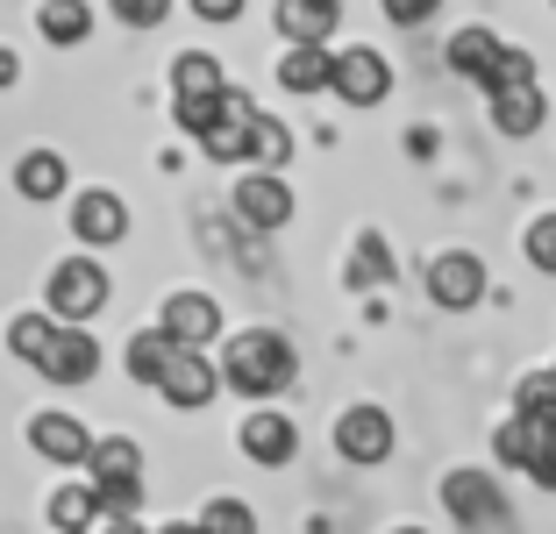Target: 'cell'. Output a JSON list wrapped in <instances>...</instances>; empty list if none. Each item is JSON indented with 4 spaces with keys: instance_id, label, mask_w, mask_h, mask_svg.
<instances>
[{
    "instance_id": "1",
    "label": "cell",
    "mask_w": 556,
    "mask_h": 534,
    "mask_svg": "<svg viewBox=\"0 0 556 534\" xmlns=\"http://www.w3.org/2000/svg\"><path fill=\"white\" fill-rule=\"evenodd\" d=\"M300 371L293 342L278 335V328H243V335H229V349H222V385L243 392V399H271V392H286Z\"/></svg>"
},
{
    "instance_id": "2",
    "label": "cell",
    "mask_w": 556,
    "mask_h": 534,
    "mask_svg": "<svg viewBox=\"0 0 556 534\" xmlns=\"http://www.w3.org/2000/svg\"><path fill=\"white\" fill-rule=\"evenodd\" d=\"M43 307L58 314L65 328L93 321V314L108 307V271H100L93 257H65V264H50V278H43Z\"/></svg>"
},
{
    "instance_id": "3",
    "label": "cell",
    "mask_w": 556,
    "mask_h": 534,
    "mask_svg": "<svg viewBox=\"0 0 556 534\" xmlns=\"http://www.w3.org/2000/svg\"><path fill=\"white\" fill-rule=\"evenodd\" d=\"M328 93L350 100V107H378V100L393 93V65H386L371 43H350V50H336V79H328Z\"/></svg>"
},
{
    "instance_id": "4",
    "label": "cell",
    "mask_w": 556,
    "mask_h": 534,
    "mask_svg": "<svg viewBox=\"0 0 556 534\" xmlns=\"http://www.w3.org/2000/svg\"><path fill=\"white\" fill-rule=\"evenodd\" d=\"M393 414L386 406H350V414H336V456L343 463H386L393 456Z\"/></svg>"
},
{
    "instance_id": "5",
    "label": "cell",
    "mask_w": 556,
    "mask_h": 534,
    "mask_svg": "<svg viewBox=\"0 0 556 534\" xmlns=\"http://www.w3.org/2000/svg\"><path fill=\"white\" fill-rule=\"evenodd\" d=\"M157 328L172 349H207L214 335H222V307H214L207 292H172L157 307Z\"/></svg>"
},
{
    "instance_id": "6",
    "label": "cell",
    "mask_w": 556,
    "mask_h": 534,
    "mask_svg": "<svg viewBox=\"0 0 556 534\" xmlns=\"http://www.w3.org/2000/svg\"><path fill=\"white\" fill-rule=\"evenodd\" d=\"M428 300L450 307V314L478 307V300H485V264H478L471 250H442V257L428 264Z\"/></svg>"
},
{
    "instance_id": "7",
    "label": "cell",
    "mask_w": 556,
    "mask_h": 534,
    "mask_svg": "<svg viewBox=\"0 0 556 534\" xmlns=\"http://www.w3.org/2000/svg\"><path fill=\"white\" fill-rule=\"evenodd\" d=\"M236 214H243V228L271 236V228L293 221V186H286L278 171H250L243 186H236Z\"/></svg>"
},
{
    "instance_id": "8",
    "label": "cell",
    "mask_w": 556,
    "mask_h": 534,
    "mask_svg": "<svg viewBox=\"0 0 556 534\" xmlns=\"http://www.w3.org/2000/svg\"><path fill=\"white\" fill-rule=\"evenodd\" d=\"M157 392H164L172 406H186V414H200V406L222 392V371L207 364V349H172V364H164Z\"/></svg>"
},
{
    "instance_id": "9",
    "label": "cell",
    "mask_w": 556,
    "mask_h": 534,
    "mask_svg": "<svg viewBox=\"0 0 556 534\" xmlns=\"http://www.w3.org/2000/svg\"><path fill=\"white\" fill-rule=\"evenodd\" d=\"M442 506H450L457 520H471V527L507 520V499H500V485H492L485 470H450V478H442Z\"/></svg>"
},
{
    "instance_id": "10",
    "label": "cell",
    "mask_w": 556,
    "mask_h": 534,
    "mask_svg": "<svg viewBox=\"0 0 556 534\" xmlns=\"http://www.w3.org/2000/svg\"><path fill=\"white\" fill-rule=\"evenodd\" d=\"M72 236H79L86 250L122 243V236H129V207H122V193H108V186L79 193V200H72Z\"/></svg>"
},
{
    "instance_id": "11",
    "label": "cell",
    "mask_w": 556,
    "mask_h": 534,
    "mask_svg": "<svg viewBox=\"0 0 556 534\" xmlns=\"http://www.w3.org/2000/svg\"><path fill=\"white\" fill-rule=\"evenodd\" d=\"M243 456L250 463H264V470H278V463H293V449H300V428L286 421V414H271V406H257V414H250L243 421Z\"/></svg>"
},
{
    "instance_id": "12",
    "label": "cell",
    "mask_w": 556,
    "mask_h": 534,
    "mask_svg": "<svg viewBox=\"0 0 556 534\" xmlns=\"http://www.w3.org/2000/svg\"><path fill=\"white\" fill-rule=\"evenodd\" d=\"M336 22H343V0H278L271 8V29L286 43H328Z\"/></svg>"
},
{
    "instance_id": "13",
    "label": "cell",
    "mask_w": 556,
    "mask_h": 534,
    "mask_svg": "<svg viewBox=\"0 0 556 534\" xmlns=\"http://www.w3.org/2000/svg\"><path fill=\"white\" fill-rule=\"evenodd\" d=\"M29 449L43 456V463H86V456H93V435H86V421H72V414H36Z\"/></svg>"
},
{
    "instance_id": "14",
    "label": "cell",
    "mask_w": 556,
    "mask_h": 534,
    "mask_svg": "<svg viewBox=\"0 0 556 534\" xmlns=\"http://www.w3.org/2000/svg\"><path fill=\"white\" fill-rule=\"evenodd\" d=\"M36 371H43L50 385H86V378L100 371V342L86 335V328H58V342H50V356Z\"/></svg>"
},
{
    "instance_id": "15",
    "label": "cell",
    "mask_w": 556,
    "mask_h": 534,
    "mask_svg": "<svg viewBox=\"0 0 556 534\" xmlns=\"http://www.w3.org/2000/svg\"><path fill=\"white\" fill-rule=\"evenodd\" d=\"M250 114H257V100H250V93H236V86H229V100H222V122H214V129L200 136V150H207L214 164H236V157H250Z\"/></svg>"
},
{
    "instance_id": "16",
    "label": "cell",
    "mask_w": 556,
    "mask_h": 534,
    "mask_svg": "<svg viewBox=\"0 0 556 534\" xmlns=\"http://www.w3.org/2000/svg\"><path fill=\"white\" fill-rule=\"evenodd\" d=\"M328 79H336V50L328 43H293L278 58V86H286V93H321Z\"/></svg>"
},
{
    "instance_id": "17",
    "label": "cell",
    "mask_w": 556,
    "mask_h": 534,
    "mask_svg": "<svg viewBox=\"0 0 556 534\" xmlns=\"http://www.w3.org/2000/svg\"><path fill=\"white\" fill-rule=\"evenodd\" d=\"M542 114H549L542 86H507V93H492V129L500 136H535Z\"/></svg>"
},
{
    "instance_id": "18",
    "label": "cell",
    "mask_w": 556,
    "mask_h": 534,
    "mask_svg": "<svg viewBox=\"0 0 556 534\" xmlns=\"http://www.w3.org/2000/svg\"><path fill=\"white\" fill-rule=\"evenodd\" d=\"M86 470H93V485H143V449L129 435H108V442H93Z\"/></svg>"
},
{
    "instance_id": "19",
    "label": "cell",
    "mask_w": 556,
    "mask_h": 534,
    "mask_svg": "<svg viewBox=\"0 0 556 534\" xmlns=\"http://www.w3.org/2000/svg\"><path fill=\"white\" fill-rule=\"evenodd\" d=\"M500 50H507V43H500L492 29H457V36H450V72H464V79L485 86L492 65H500Z\"/></svg>"
},
{
    "instance_id": "20",
    "label": "cell",
    "mask_w": 556,
    "mask_h": 534,
    "mask_svg": "<svg viewBox=\"0 0 556 534\" xmlns=\"http://www.w3.org/2000/svg\"><path fill=\"white\" fill-rule=\"evenodd\" d=\"M286 157H293V129H286V122H278V114H250V164H257V171H278L286 178Z\"/></svg>"
},
{
    "instance_id": "21",
    "label": "cell",
    "mask_w": 556,
    "mask_h": 534,
    "mask_svg": "<svg viewBox=\"0 0 556 534\" xmlns=\"http://www.w3.org/2000/svg\"><path fill=\"white\" fill-rule=\"evenodd\" d=\"M172 93H179V100L229 93V79H222V58H207V50H186V58H172Z\"/></svg>"
},
{
    "instance_id": "22",
    "label": "cell",
    "mask_w": 556,
    "mask_h": 534,
    "mask_svg": "<svg viewBox=\"0 0 556 534\" xmlns=\"http://www.w3.org/2000/svg\"><path fill=\"white\" fill-rule=\"evenodd\" d=\"M36 29H43V43H86V29H93V8L86 0H43L36 8Z\"/></svg>"
},
{
    "instance_id": "23",
    "label": "cell",
    "mask_w": 556,
    "mask_h": 534,
    "mask_svg": "<svg viewBox=\"0 0 556 534\" xmlns=\"http://www.w3.org/2000/svg\"><path fill=\"white\" fill-rule=\"evenodd\" d=\"M50 527H58V534H93L100 527L93 485H58V492H50Z\"/></svg>"
},
{
    "instance_id": "24",
    "label": "cell",
    "mask_w": 556,
    "mask_h": 534,
    "mask_svg": "<svg viewBox=\"0 0 556 534\" xmlns=\"http://www.w3.org/2000/svg\"><path fill=\"white\" fill-rule=\"evenodd\" d=\"M15 193L22 200H58L65 193V157H58V150H29V157L15 164Z\"/></svg>"
},
{
    "instance_id": "25",
    "label": "cell",
    "mask_w": 556,
    "mask_h": 534,
    "mask_svg": "<svg viewBox=\"0 0 556 534\" xmlns=\"http://www.w3.org/2000/svg\"><path fill=\"white\" fill-rule=\"evenodd\" d=\"M122 364H129V378H136V385H157V378H164V364H172V342H164V328H136V335H129V349H122Z\"/></svg>"
},
{
    "instance_id": "26",
    "label": "cell",
    "mask_w": 556,
    "mask_h": 534,
    "mask_svg": "<svg viewBox=\"0 0 556 534\" xmlns=\"http://www.w3.org/2000/svg\"><path fill=\"white\" fill-rule=\"evenodd\" d=\"M386 278H393V243H386L378 228H364L357 257H350V285H386Z\"/></svg>"
},
{
    "instance_id": "27",
    "label": "cell",
    "mask_w": 556,
    "mask_h": 534,
    "mask_svg": "<svg viewBox=\"0 0 556 534\" xmlns=\"http://www.w3.org/2000/svg\"><path fill=\"white\" fill-rule=\"evenodd\" d=\"M535 449H542V435H535V428L521 421V414H507V421L492 428V456H500V463L528 470V463H535Z\"/></svg>"
},
{
    "instance_id": "28",
    "label": "cell",
    "mask_w": 556,
    "mask_h": 534,
    "mask_svg": "<svg viewBox=\"0 0 556 534\" xmlns=\"http://www.w3.org/2000/svg\"><path fill=\"white\" fill-rule=\"evenodd\" d=\"M50 342H58V328H50V314H15L8 321V349L22 356V364H43Z\"/></svg>"
},
{
    "instance_id": "29",
    "label": "cell",
    "mask_w": 556,
    "mask_h": 534,
    "mask_svg": "<svg viewBox=\"0 0 556 534\" xmlns=\"http://www.w3.org/2000/svg\"><path fill=\"white\" fill-rule=\"evenodd\" d=\"M193 527H200V534H257V513H250L243 499H207Z\"/></svg>"
},
{
    "instance_id": "30",
    "label": "cell",
    "mask_w": 556,
    "mask_h": 534,
    "mask_svg": "<svg viewBox=\"0 0 556 534\" xmlns=\"http://www.w3.org/2000/svg\"><path fill=\"white\" fill-rule=\"evenodd\" d=\"M507 86H535V58H528V50H500V65H492L485 93H507Z\"/></svg>"
},
{
    "instance_id": "31",
    "label": "cell",
    "mask_w": 556,
    "mask_h": 534,
    "mask_svg": "<svg viewBox=\"0 0 556 534\" xmlns=\"http://www.w3.org/2000/svg\"><path fill=\"white\" fill-rule=\"evenodd\" d=\"M108 8L122 29H164V15H172V0H108Z\"/></svg>"
},
{
    "instance_id": "32",
    "label": "cell",
    "mask_w": 556,
    "mask_h": 534,
    "mask_svg": "<svg viewBox=\"0 0 556 534\" xmlns=\"http://www.w3.org/2000/svg\"><path fill=\"white\" fill-rule=\"evenodd\" d=\"M528 264L556 278V214H535V221H528Z\"/></svg>"
},
{
    "instance_id": "33",
    "label": "cell",
    "mask_w": 556,
    "mask_h": 534,
    "mask_svg": "<svg viewBox=\"0 0 556 534\" xmlns=\"http://www.w3.org/2000/svg\"><path fill=\"white\" fill-rule=\"evenodd\" d=\"M222 100H229V93H207V100H179V107H172V114H179V129L207 136L214 122H222Z\"/></svg>"
},
{
    "instance_id": "34",
    "label": "cell",
    "mask_w": 556,
    "mask_h": 534,
    "mask_svg": "<svg viewBox=\"0 0 556 534\" xmlns=\"http://www.w3.org/2000/svg\"><path fill=\"white\" fill-rule=\"evenodd\" d=\"M378 8H386V22H400V29H421L442 0H378Z\"/></svg>"
},
{
    "instance_id": "35",
    "label": "cell",
    "mask_w": 556,
    "mask_h": 534,
    "mask_svg": "<svg viewBox=\"0 0 556 534\" xmlns=\"http://www.w3.org/2000/svg\"><path fill=\"white\" fill-rule=\"evenodd\" d=\"M528 478H535L542 492H556V442H542V449H535V463H528Z\"/></svg>"
},
{
    "instance_id": "36",
    "label": "cell",
    "mask_w": 556,
    "mask_h": 534,
    "mask_svg": "<svg viewBox=\"0 0 556 534\" xmlns=\"http://www.w3.org/2000/svg\"><path fill=\"white\" fill-rule=\"evenodd\" d=\"M193 15L200 22H236V15H243V0H193Z\"/></svg>"
},
{
    "instance_id": "37",
    "label": "cell",
    "mask_w": 556,
    "mask_h": 534,
    "mask_svg": "<svg viewBox=\"0 0 556 534\" xmlns=\"http://www.w3.org/2000/svg\"><path fill=\"white\" fill-rule=\"evenodd\" d=\"M15 79H22V58H15L8 43H0V86H15Z\"/></svg>"
},
{
    "instance_id": "38",
    "label": "cell",
    "mask_w": 556,
    "mask_h": 534,
    "mask_svg": "<svg viewBox=\"0 0 556 534\" xmlns=\"http://www.w3.org/2000/svg\"><path fill=\"white\" fill-rule=\"evenodd\" d=\"M93 534H150V527H143V520H100Z\"/></svg>"
},
{
    "instance_id": "39",
    "label": "cell",
    "mask_w": 556,
    "mask_h": 534,
    "mask_svg": "<svg viewBox=\"0 0 556 534\" xmlns=\"http://www.w3.org/2000/svg\"><path fill=\"white\" fill-rule=\"evenodd\" d=\"M157 534H200V527H193V520H164Z\"/></svg>"
},
{
    "instance_id": "40",
    "label": "cell",
    "mask_w": 556,
    "mask_h": 534,
    "mask_svg": "<svg viewBox=\"0 0 556 534\" xmlns=\"http://www.w3.org/2000/svg\"><path fill=\"white\" fill-rule=\"evenodd\" d=\"M393 534H428V527H393Z\"/></svg>"
},
{
    "instance_id": "41",
    "label": "cell",
    "mask_w": 556,
    "mask_h": 534,
    "mask_svg": "<svg viewBox=\"0 0 556 534\" xmlns=\"http://www.w3.org/2000/svg\"><path fill=\"white\" fill-rule=\"evenodd\" d=\"M549 385H556V371H549Z\"/></svg>"
},
{
    "instance_id": "42",
    "label": "cell",
    "mask_w": 556,
    "mask_h": 534,
    "mask_svg": "<svg viewBox=\"0 0 556 534\" xmlns=\"http://www.w3.org/2000/svg\"><path fill=\"white\" fill-rule=\"evenodd\" d=\"M549 8H556V0H549Z\"/></svg>"
}]
</instances>
